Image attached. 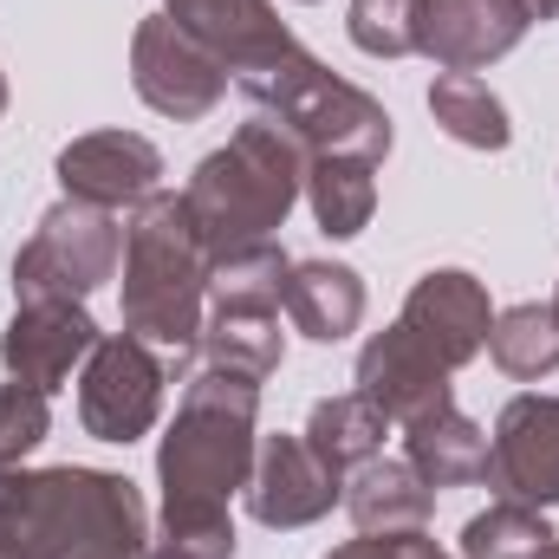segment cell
Wrapping results in <instances>:
<instances>
[{"mask_svg": "<svg viewBox=\"0 0 559 559\" xmlns=\"http://www.w3.org/2000/svg\"><path fill=\"white\" fill-rule=\"evenodd\" d=\"M280 306H286L299 338L338 345V338H352L365 325V280L352 267H338V261H293Z\"/></svg>", "mask_w": 559, "mask_h": 559, "instance_id": "obj_19", "label": "cell"}, {"mask_svg": "<svg viewBox=\"0 0 559 559\" xmlns=\"http://www.w3.org/2000/svg\"><path fill=\"white\" fill-rule=\"evenodd\" d=\"M554 306H559V293H554Z\"/></svg>", "mask_w": 559, "mask_h": 559, "instance_id": "obj_36", "label": "cell"}, {"mask_svg": "<svg viewBox=\"0 0 559 559\" xmlns=\"http://www.w3.org/2000/svg\"><path fill=\"white\" fill-rule=\"evenodd\" d=\"M527 0H417V52L436 72H481L527 39Z\"/></svg>", "mask_w": 559, "mask_h": 559, "instance_id": "obj_11", "label": "cell"}, {"mask_svg": "<svg viewBox=\"0 0 559 559\" xmlns=\"http://www.w3.org/2000/svg\"><path fill=\"white\" fill-rule=\"evenodd\" d=\"M554 540L547 508H521V501H495L488 514H475L462 527V559H540Z\"/></svg>", "mask_w": 559, "mask_h": 559, "instance_id": "obj_25", "label": "cell"}, {"mask_svg": "<svg viewBox=\"0 0 559 559\" xmlns=\"http://www.w3.org/2000/svg\"><path fill=\"white\" fill-rule=\"evenodd\" d=\"M52 436V397L33 384H0V468H20Z\"/></svg>", "mask_w": 559, "mask_h": 559, "instance_id": "obj_27", "label": "cell"}, {"mask_svg": "<svg viewBox=\"0 0 559 559\" xmlns=\"http://www.w3.org/2000/svg\"><path fill=\"white\" fill-rule=\"evenodd\" d=\"M345 501V475L312 455L306 436H261L254 475H248V514L274 534L312 527Z\"/></svg>", "mask_w": 559, "mask_h": 559, "instance_id": "obj_10", "label": "cell"}, {"mask_svg": "<svg viewBox=\"0 0 559 559\" xmlns=\"http://www.w3.org/2000/svg\"><path fill=\"white\" fill-rule=\"evenodd\" d=\"M404 462L417 468L429 488H468L488 475V436L481 423L462 417L455 404L429 411V417L404 423Z\"/></svg>", "mask_w": 559, "mask_h": 559, "instance_id": "obj_20", "label": "cell"}, {"mask_svg": "<svg viewBox=\"0 0 559 559\" xmlns=\"http://www.w3.org/2000/svg\"><path fill=\"white\" fill-rule=\"evenodd\" d=\"M495 501L521 508H559V397L521 391L501 404L495 436H488V475Z\"/></svg>", "mask_w": 559, "mask_h": 559, "instance_id": "obj_9", "label": "cell"}, {"mask_svg": "<svg viewBox=\"0 0 559 559\" xmlns=\"http://www.w3.org/2000/svg\"><path fill=\"white\" fill-rule=\"evenodd\" d=\"M325 559H404V534H358V540L332 547Z\"/></svg>", "mask_w": 559, "mask_h": 559, "instance_id": "obj_28", "label": "cell"}, {"mask_svg": "<svg viewBox=\"0 0 559 559\" xmlns=\"http://www.w3.org/2000/svg\"><path fill=\"white\" fill-rule=\"evenodd\" d=\"M527 13H534V26L540 20H559V0H527Z\"/></svg>", "mask_w": 559, "mask_h": 559, "instance_id": "obj_29", "label": "cell"}, {"mask_svg": "<svg viewBox=\"0 0 559 559\" xmlns=\"http://www.w3.org/2000/svg\"><path fill=\"white\" fill-rule=\"evenodd\" d=\"M306 209L325 241H352L378 215V163L358 156H312L306 163Z\"/></svg>", "mask_w": 559, "mask_h": 559, "instance_id": "obj_21", "label": "cell"}, {"mask_svg": "<svg viewBox=\"0 0 559 559\" xmlns=\"http://www.w3.org/2000/svg\"><path fill=\"white\" fill-rule=\"evenodd\" d=\"M397 319L417 332L449 371H462V365H475V358L488 352L495 299H488V286L468 274V267H429V274L404 293V312H397Z\"/></svg>", "mask_w": 559, "mask_h": 559, "instance_id": "obj_13", "label": "cell"}, {"mask_svg": "<svg viewBox=\"0 0 559 559\" xmlns=\"http://www.w3.org/2000/svg\"><path fill=\"white\" fill-rule=\"evenodd\" d=\"M163 13L182 33H195L235 79L254 72V66H274L299 46L286 33V20L274 13V0H163Z\"/></svg>", "mask_w": 559, "mask_h": 559, "instance_id": "obj_16", "label": "cell"}, {"mask_svg": "<svg viewBox=\"0 0 559 559\" xmlns=\"http://www.w3.org/2000/svg\"><path fill=\"white\" fill-rule=\"evenodd\" d=\"M98 319L85 312V299H33L13 312V325L0 332V358L13 371V384H33V391H59L72 378V365L92 358L98 345Z\"/></svg>", "mask_w": 559, "mask_h": 559, "instance_id": "obj_14", "label": "cell"}, {"mask_svg": "<svg viewBox=\"0 0 559 559\" xmlns=\"http://www.w3.org/2000/svg\"><path fill=\"white\" fill-rule=\"evenodd\" d=\"M0 118H7V72H0Z\"/></svg>", "mask_w": 559, "mask_h": 559, "instance_id": "obj_31", "label": "cell"}, {"mask_svg": "<svg viewBox=\"0 0 559 559\" xmlns=\"http://www.w3.org/2000/svg\"><path fill=\"white\" fill-rule=\"evenodd\" d=\"M429 118L442 138H455L462 150H508L514 124H508V105L475 79V72H436L429 85Z\"/></svg>", "mask_w": 559, "mask_h": 559, "instance_id": "obj_24", "label": "cell"}, {"mask_svg": "<svg viewBox=\"0 0 559 559\" xmlns=\"http://www.w3.org/2000/svg\"><path fill=\"white\" fill-rule=\"evenodd\" d=\"M0 559H13V554H7V547H0Z\"/></svg>", "mask_w": 559, "mask_h": 559, "instance_id": "obj_34", "label": "cell"}, {"mask_svg": "<svg viewBox=\"0 0 559 559\" xmlns=\"http://www.w3.org/2000/svg\"><path fill=\"white\" fill-rule=\"evenodd\" d=\"M306 163L312 156L261 111L222 150H209L195 163V176L182 182V209H189L209 261H228L241 248L274 241L293 215V202L306 195Z\"/></svg>", "mask_w": 559, "mask_h": 559, "instance_id": "obj_4", "label": "cell"}, {"mask_svg": "<svg viewBox=\"0 0 559 559\" xmlns=\"http://www.w3.org/2000/svg\"><path fill=\"white\" fill-rule=\"evenodd\" d=\"M540 559H559V534H554V540H547V554H540Z\"/></svg>", "mask_w": 559, "mask_h": 559, "instance_id": "obj_32", "label": "cell"}, {"mask_svg": "<svg viewBox=\"0 0 559 559\" xmlns=\"http://www.w3.org/2000/svg\"><path fill=\"white\" fill-rule=\"evenodd\" d=\"M338 508L352 514L358 534H417V527H429V514H436V488L423 481L411 462L371 455V462H358L345 475V501Z\"/></svg>", "mask_w": 559, "mask_h": 559, "instance_id": "obj_18", "label": "cell"}, {"mask_svg": "<svg viewBox=\"0 0 559 559\" xmlns=\"http://www.w3.org/2000/svg\"><path fill=\"white\" fill-rule=\"evenodd\" d=\"M0 547L13 559H143L150 508L111 468H13L0 495Z\"/></svg>", "mask_w": 559, "mask_h": 559, "instance_id": "obj_2", "label": "cell"}, {"mask_svg": "<svg viewBox=\"0 0 559 559\" xmlns=\"http://www.w3.org/2000/svg\"><path fill=\"white\" fill-rule=\"evenodd\" d=\"M299 7H312V0H299Z\"/></svg>", "mask_w": 559, "mask_h": 559, "instance_id": "obj_35", "label": "cell"}, {"mask_svg": "<svg viewBox=\"0 0 559 559\" xmlns=\"http://www.w3.org/2000/svg\"><path fill=\"white\" fill-rule=\"evenodd\" d=\"M449 378H455V371L423 345L404 319L384 325V332H371L365 352H358V397H371L397 429L417 423V417H429V411H442L449 391H455Z\"/></svg>", "mask_w": 559, "mask_h": 559, "instance_id": "obj_15", "label": "cell"}, {"mask_svg": "<svg viewBox=\"0 0 559 559\" xmlns=\"http://www.w3.org/2000/svg\"><path fill=\"white\" fill-rule=\"evenodd\" d=\"M261 423V384L241 371H189L176 423L156 442V488H163V521L156 547L189 559H235V514L228 501L248 495L254 475V436Z\"/></svg>", "mask_w": 559, "mask_h": 559, "instance_id": "obj_1", "label": "cell"}, {"mask_svg": "<svg viewBox=\"0 0 559 559\" xmlns=\"http://www.w3.org/2000/svg\"><path fill=\"white\" fill-rule=\"evenodd\" d=\"M143 559H189V554H169V547H156V540H150V554Z\"/></svg>", "mask_w": 559, "mask_h": 559, "instance_id": "obj_30", "label": "cell"}, {"mask_svg": "<svg viewBox=\"0 0 559 559\" xmlns=\"http://www.w3.org/2000/svg\"><path fill=\"white\" fill-rule=\"evenodd\" d=\"M488 358L501 378L514 384H540L559 371V306L554 299H521L508 312H495V332H488Z\"/></svg>", "mask_w": 559, "mask_h": 559, "instance_id": "obj_23", "label": "cell"}, {"mask_svg": "<svg viewBox=\"0 0 559 559\" xmlns=\"http://www.w3.org/2000/svg\"><path fill=\"white\" fill-rule=\"evenodd\" d=\"M7 475H13V468H0V495H7Z\"/></svg>", "mask_w": 559, "mask_h": 559, "instance_id": "obj_33", "label": "cell"}, {"mask_svg": "<svg viewBox=\"0 0 559 559\" xmlns=\"http://www.w3.org/2000/svg\"><path fill=\"white\" fill-rule=\"evenodd\" d=\"M345 33L371 59H404L417 52V0H352Z\"/></svg>", "mask_w": 559, "mask_h": 559, "instance_id": "obj_26", "label": "cell"}, {"mask_svg": "<svg viewBox=\"0 0 559 559\" xmlns=\"http://www.w3.org/2000/svg\"><path fill=\"white\" fill-rule=\"evenodd\" d=\"M195 358L215 365V371H241V378L267 384V378L280 371V358H286L280 299H209Z\"/></svg>", "mask_w": 559, "mask_h": 559, "instance_id": "obj_17", "label": "cell"}, {"mask_svg": "<svg viewBox=\"0 0 559 559\" xmlns=\"http://www.w3.org/2000/svg\"><path fill=\"white\" fill-rule=\"evenodd\" d=\"M397 423L384 417L371 397H358V391H345V397H325V404H312V417H306V442H312V455L325 462V468H338V475H352L358 462H371V455H384V436H391Z\"/></svg>", "mask_w": 559, "mask_h": 559, "instance_id": "obj_22", "label": "cell"}, {"mask_svg": "<svg viewBox=\"0 0 559 559\" xmlns=\"http://www.w3.org/2000/svg\"><path fill=\"white\" fill-rule=\"evenodd\" d=\"M59 189L72 202H92V209H138L143 195L163 189V150L138 131H85L59 150L52 163Z\"/></svg>", "mask_w": 559, "mask_h": 559, "instance_id": "obj_12", "label": "cell"}, {"mask_svg": "<svg viewBox=\"0 0 559 559\" xmlns=\"http://www.w3.org/2000/svg\"><path fill=\"white\" fill-rule=\"evenodd\" d=\"M163 391H169L163 352H150L131 332H105L92 345V358L79 365V423H85V436L131 449L156 429Z\"/></svg>", "mask_w": 559, "mask_h": 559, "instance_id": "obj_7", "label": "cell"}, {"mask_svg": "<svg viewBox=\"0 0 559 559\" xmlns=\"http://www.w3.org/2000/svg\"><path fill=\"white\" fill-rule=\"evenodd\" d=\"M228 79L235 72L195 33H182L169 13L138 20V33H131V85H138V98L156 118H176V124L209 118L228 98Z\"/></svg>", "mask_w": 559, "mask_h": 559, "instance_id": "obj_8", "label": "cell"}, {"mask_svg": "<svg viewBox=\"0 0 559 559\" xmlns=\"http://www.w3.org/2000/svg\"><path fill=\"white\" fill-rule=\"evenodd\" d=\"M235 85H241V98H248L261 118H274L306 156H358V163H384L391 143H397L391 111H384L365 85L338 79L325 59H312L306 46H293V52L274 59V66L241 72Z\"/></svg>", "mask_w": 559, "mask_h": 559, "instance_id": "obj_5", "label": "cell"}, {"mask_svg": "<svg viewBox=\"0 0 559 559\" xmlns=\"http://www.w3.org/2000/svg\"><path fill=\"white\" fill-rule=\"evenodd\" d=\"M98 559H111V554H98Z\"/></svg>", "mask_w": 559, "mask_h": 559, "instance_id": "obj_37", "label": "cell"}, {"mask_svg": "<svg viewBox=\"0 0 559 559\" xmlns=\"http://www.w3.org/2000/svg\"><path fill=\"white\" fill-rule=\"evenodd\" d=\"M209 248L182 209V189L143 195L124 228V332L163 352L176 378H189L202 319H209Z\"/></svg>", "mask_w": 559, "mask_h": 559, "instance_id": "obj_3", "label": "cell"}, {"mask_svg": "<svg viewBox=\"0 0 559 559\" xmlns=\"http://www.w3.org/2000/svg\"><path fill=\"white\" fill-rule=\"evenodd\" d=\"M124 228L111 209L92 202H52L33 228V241L13 254V306L33 299H92L105 280H118Z\"/></svg>", "mask_w": 559, "mask_h": 559, "instance_id": "obj_6", "label": "cell"}]
</instances>
